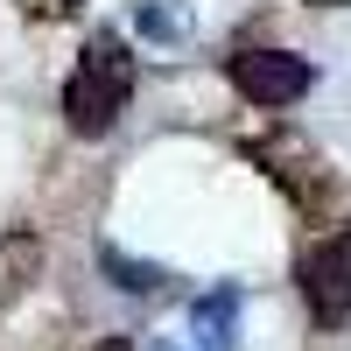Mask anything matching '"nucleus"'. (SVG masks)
<instances>
[{
  "label": "nucleus",
  "mask_w": 351,
  "mask_h": 351,
  "mask_svg": "<svg viewBox=\"0 0 351 351\" xmlns=\"http://www.w3.org/2000/svg\"><path fill=\"white\" fill-rule=\"evenodd\" d=\"M134 84H141V64H134L127 36L99 28V36L77 49L71 77H64V127H71L77 141L112 134V127H120V112L134 106Z\"/></svg>",
  "instance_id": "obj_1"
},
{
  "label": "nucleus",
  "mask_w": 351,
  "mask_h": 351,
  "mask_svg": "<svg viewBox=\"0 0 351 351\" xmlns=\"http://www.w3.org/2000/svg\"><path fill=\"white\" fill-rule=\"evenodd\" d=\"M225 77H232V92H239L246 106L260 112H281V106H302L309 99V84H316V64L295 49H232L225 56Z\"/></svg>",
  "instance_id": "obj_2"
},
{
  "label": "nucleus",
  "mask_w": 351,
  "mask_h": 351,
  "mask_svg": "<svg viewBox=\"0 0 351 351\" xmlns=\"http://www.w3.org/2000/svg\"><path fill=\"white\" fill-rule=\"evenodd\" d=\"M295 288H302V309L324 330L351 324V232H330L295 260Z\"/></svg>",
  "instance_id": "obj_3"
},
{
  "label": "nucleus",
  "mask_w": 351,
  "mask_h": 351,
  "mask_svg": "<svg viewBox=\"0 0 351 351\" xmlns=\"http://www.w3.org/2000/svg\"><path fill=\"white\" fill-rule=\"evenodd\" d=\"M43 267H49L43 232H28V225H8V232H0V309L21 302L28 288L43 281Z\"/></svg>",
  "instance_id": "obj_4"
},
{
  "label": "nucleus",
  "mask_w": 351,
  "mask_h": 351,
  "mask_svg": "<svg viewBox=\"0 0 351 351\" xmlns=\"http://www.w3.org/2000/svg\"><path fill=\"white\" fill-rule=\"evenodd\" d=\"M190 337L197 351H239V288H211L190 302Z\"/></svg>",
  "instance_id": "obj_5"
},
{
  "label": "nucleus",
  "mask_w": 351,
  "mask_h": 351,
  "mask_svg": "<svg viewBox=\"0 0 351 351\" xmlns=\"http://www.w3.org/2000/svg\"><path fill=\"white\" fill-rule=\"evenodd\" d=\"M99 267L120 281L127 295H162V288H169V274L155 267V260H134V253H120V246H99Z\"/></svg>",
  "instance_id": "obj_6"
},
{
  "label": "nucleus",
  "mask_w": 351,
  "mask_h": 351,
  "mask_svg": "<svg viewBox=\"0 0 351 351\" xmlns=\"http://www.w3.org/2000/svg\"><path fill=\"white\" fill-rule=\"evenodd\" d=\"M141 28H148V36H183V21L162 14V8H141Z\"/></svg>",
  "instance_id": "obj_7"
},
{
  "label": "nucleus",
  "mask_w": 351,
  "mask_h": 351,
  "mask_svg": "<svg viewBox=\"0 0 351 351\" xmlns=\"http://www.w3.org/2000/svg\"><path fill=\"white\" fill-rule=\"evenodd\" d=\"M84 0H28V14H49V21H64V14H77Z\"/></svg>",
  "instance_id": "obj_8"
},
{
  "label": "nucleus",
  "mask_w": 351,
  "mask_h": 351,
  "mask_svg": "<svg viewBox=\"0 0 351 351\" xmlns=\"http://www.w3.org/2000/svg\"><path fill=\"white\" fill-rule=\"evenodd\" d=\"M92 351H134V344H127V337H106V344H92Z\"/></svg>",
  "instance_id": "obj_9"
},
{
  "label": "nucleus",
  "mask_w": 351,
  "mask_h": 351,
  "mask_svg": "<svg viewBox=\"0 0 351 351\" xmlns=\"http://www.w3.org/2000/svg\"><path fill=\"white\" fill-rule=\"evenodd\" d=\"M309 8H351V0H309Z\"/></svg>",
  "instance_id": "obj_10"
},
{
  "label": "nucleus",
  "mask_w": 351,
  "mask_h": 351,
  "mask_svg": "<svg viewBox=\"0 0 351 351\" xmlns=\"http://www.w3.org/2000/svg\"><path fill=\"white\" fill-rule=\"evenodd\" d=\"M155 351H176V344H155Z\"/></svg>",
  "instance_id": "obj_11"
}]
</instances>
